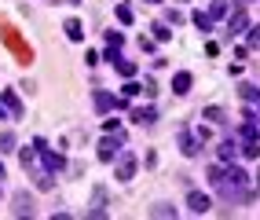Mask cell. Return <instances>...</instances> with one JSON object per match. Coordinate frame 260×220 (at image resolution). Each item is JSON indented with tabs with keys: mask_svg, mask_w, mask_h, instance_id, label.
Returning a JSON list of instances; mask_svg holds the SVG:
<instances>
[{
	"mask_svg": "<svg viewBox=\"0 0 260 220\" xmlns=\"http://www.w3.org/2000/svg\"><path fill=\"white\" fill-rule=\"evenodd\" d=\"M121 147H128V136H125V132H103V140H99V147H95V158H99L103 165H110V162L121 154Z\"/></svg>",
	"mask_w": 260,
	"mask_h": 220,
	"instance_id": "1",
	"label": "cell"
},
{
	"mask_svg": "<svg viewBox=\"0 0 260 220\" xmlns=\"http://www.w3.org/2000/svg\"><path fill=\"white\" fill-rule=\"evenodd\" d=\"M205 176H209V183H213V191L223 198V202H242V191L235 187V183L228 180V173H223V162L220 165H213L209 169V173H205Z\"/></svg>",
	"mask_w": 260,
	"mask_h": 220,
	"instance_id": "2",
	"label": "cell"
},
{
	"mask_svg": "<svg viewBox=\"0 0 260 220\" xmlns=\"http://www.w3.org/2000/svg\"><path fill=\"white\" fill-rule=\"evenodd\" d=\"M33 150H37V158H41V169H44V173H62V169H66V158L59 154V150H51L44 136L33 140Z\"/></svg>",
	"mask_w": 260,
	"mask_h": 220,
	"instance_id": "3",
	"label": "cell"
},
{
	"mask_svg": "<svg viewBox=\"0 0 260 220\" xmlns=\"http://www.w3.org/2000/svg\"><path fill=\"white\" fill-rule=\"evenodd\" d=\"M110 165H114V173H117L121 183L136 180V173H140V158H136V150H128V147H121V154H117Z\"/></svg>",
	"mask_w": 260,
	"mask_h": 220,
	"instance_id": "4",
	"label": "cell"
},
{
	"mask_svg": "<svg viewBox=\"0 0 260 220\" xmlns=\"http://www.w3.org/2000/svg\"><path fill=\"white\" fill-rule=\"evenodd\" d=\"M256 143H260V136H256V121H242V132H238V154L242 158H256Z\"/></svg>",
	"mask_w": 260,
	"mask_h": 220,
	"instance_id": "5",
	"label": "cell"
},
{
	"mask_svg": "<svg viewBox=\"0 0 260 220\" xmlns=\"http://www.w3.org/2000/svg\"><path fill=\"white\" fill-rule=\"evenodd\" d=\"M176 143H180V154H183V158H198V154H202V136L194 132V125H187V129H180V136H176Z\"/></svg>",
	"mask_w": 260,
	"mask_h": 220,
	"instance_id": "6",
	"label": "cell"
},
{
	"mask_svg": "<svg viewBox=\"0 0 260 220\" xmlns=\"http://www.w3.org/2000/svg\"><path fill=\"white\" fill-rule=\"evenodd\" d=\"M92 103H95V110H99V114H110V110H125L128 99L110 96V92H95V96H92Z\"/></svg>",
	"mask_w": 260,
	"mask_h": 220,
	"instance_id": "7",
	"label": "cell"
},
{
	"mask_svg": "<svg viewBox=\"0 0 260 220\" xmlns=\"http://www.w3.org/2000/svg\"><path fill=\"white\" fill-rule=\"evenodd\" d=\"M228 19H231V22H228V29H223V41H231V37H238V33H242V29L249 26V19H246V11H235V15H228Z\"/></svg>",
	"mask_w": 260,
	"mask_h": 220,
	"instance_id": "8",
	"label": "cell"
},
{
	"mask_svg": "<svg viewBox=\"0 0 260 220\" xmlns=\"http://www.w3.org/2000/svg\"><path fill=\"white\" fill-rule=\"evenodd\" d=\"M0 103L8 107V114H11V117H22V114H26V110H22V99L15 96L11 88H4V92H0Z\"/></svg>",
	"mask_w": 260,
	"mask_h": 220,
	"instance_id": "9",
	"label": "cell"
},
{
	"mask_svg": "<svg viewBox=\"0 0 260 220\" xmlns=\"http://www.w3.org/2000/svg\"><path fill=\"white\" fill-rule=\"evenodd\" d=\"M190 88H194V74H190V70H180L176 77H172V92H176V96H187Z\"/></svg>",
	"mask_w": 260,
	"mask_h": 220,
	"instance_id": "10",
	"label": "cell"
},
{
	"mask_svg": "<svg viewBox=\"0 0 260 220\" xmlns=\"http://www.w3.org/2000/svg\"><path fill=\"white\" fill-rule=\"evenodd\" d=\"M11 202H15V206H11L15 216H33V213H37V209H33V198H29L26 191H22V195H15Z\"/></svg>",
	"mask_w": 260,
	"mask_h": 220,
	"instance_id": "11",
	"label": "cell"
},
{
	"mask_svg": "<svg viewBox=\"0 0 260 220\" xmlns=\"http://www.w3.org/2000/svg\"><path fill=\"white\" fill-rule=\"evenodd\" d=\"M107 191H103V187H95L92 191V209H88V216H107Z\"/></svg>",
	"mask_w": 260,
	"mask_h": 220,
	"instance_id": "12",
	"label": "cell"
},
{
	"mask_svg": "<svg viewBox=\"0 0 260 220\" xmlns=\"http://www.w3.org/2000/svg\"><path fill=\"white\" fill-rule=\"evenodd\" d=\"M187 209H190V213H209V195L190 191V195H187Z\"/></svg>",
	"mask_w": 260,
	"mask_h": 220,
	"instance_id": "13",
	"label": "cell"
},
{
	"mask_svg": "<svg viewBox=\"0 0 260 220\" xmlns=\"http://www.w3.org/2000/svg\"><path fill=\"white\" fill-rule=\"evenodd\" d=\"M132 121L136 125H154V121H158V107H136L132 110Z\"/></svg>",
	"mask_w": 260,
	"mask_h": 220,
	"instance_id": "14",
	"label": "cell"
},
{
	"mask_svg": "<svg viewBox=\"0 0 260 220\" xmlns=\"http://www.w3.org/2000/svg\"><path fill=\"white\" fill-rule=\"evenodd\" d=\"M238 96H242V103H246V107H256V99H260V88H256L253 81H242V84H238Z\"/></svg>",
	"mask_w": 260,
	"mask_h": 220,
	"instance_id": "15",
	"label": "cell"
},
{
	"mask_svg": "<svg viewBox=\"0 0 260 220\" xmlns=\"http://www.w3.org/2000/svg\"><path fill=\"white\" fill-rule=\"evenodd\" d=\"M205 15H209L213 22H220V19H228V15H231V4H228V0H213V4H209V11H205Z\"/></svg>",
	"mask_w": 260,
	"mask_h": 220,
	"instance_id": "16",
	"label": "cell"
},
{
	"mask_svg": "<svg viewBox=\"0 0 260 220\" xmlns=\"http://www.w3.org/2000/svg\"><path fill=\"white\" fill-rule=\"evenodd\" d=\"M190 22L198 26V33H213V26H216V22H213L205 11H190Z\"/></svg>",
	"mask_w": 260,
	"mask_h": 220,
	"instance_id": "17",
	"label": "cell"
},
{
	"mask_svg": "<svg viewBox=\"0 0 260 220\" xmlns=\"http://www.w3.org/2000/svg\"><path fill=\"white\" fill-rule=\"evenodd\" d=\"M202 117H205L209 125H223V121H228V110H223V107H205Z\"/></svg>",
	"mask_w": 260,
	"mask_h": 220,
	"instance_id": "18",
	"label": "cell"
},
{
	"mask_svg": "<svg viewBox=\"0 0 260 220\" xmlns=\"http://www.w3.org/2000/svg\"><path fill=\"white\" fill-rule=\"evenodd\" d=\"M216 158L228 165V162H235V140H220L216 143Z\"/></svg>",
	"mask_w": 260,
	"mask_h": 220,
	"instance_id": "19",
	"label": "cell"
},
{
	"mask_svg": "<svg viewBox=\"0 0 260 220\" xmlns=\"http://www.w3.org/2000/svg\"><path fill=\"white\" fill-rule=\"evenodd\" d=\"M62 29H66V37H70V41H84V26H81V19H66Z\"/></svg>",
	"mask_w": 260,
	"mask_h": 220,
	"instance_id": "20",
	"label": "cell"
},
{
	"mask_svg": "<svg viewBox=\"0 0 260 220\" xmlns=\"http://www.w3.org/2000/svg\"><path fill=\"white\" fill-rule=\"evenodd\" d=\"M140 92H143V84L136 81V77H125V84H121V99H136Z\"/></svg>",
	"mask_w": 260,
	"mask_h": 220,
	"instance_id": "21",
	"label": "cell"
},
{
	"mask_svg": "<svg viewBox=\"0 0 260 220\" xmlns=\"http://www.w3.org/2000/svg\"><path fill=\"white\" fill-rule=\"evenodd\" d=\"M114 15H117V22H121V26H132V22H136V11H132L128 4H117Z\"/></svg>",
	"mask_w": 260,
	"mask_h": 220,
	"instance_id": "22",
	"label": "cell"
},
{
	"mask_svg": "<svg viewBox=\"0 0 260 220\" xmlns=\"http://www.w3.org/2000/svg\"><path fill=\"white\" fill-rule=\"evenodd\" d=\"M114 70H117L121 77H136V62H132V59H125V55H121V59L114 62Z\"/></svg>",
	"mask_w": 260,
	"mask_h": 220,
	"instance_id": "23",
	"label": "cell"
},
{
	"mask_svg": "<svg viewBox=\"0 0 260 220\" xmlns=\"http://www.w3.org/2000/svg\"><path fill=\"white\" fill-rule=\"evenodd\" d=\"M103 44H107V48H121V44H125V37H121L117 29H103Z\"/></svg>",
	"mask_w": 260,
	"mask_h": 220,
	"instance_id": "24",
	"label": "cell"
},
{
	"mask_svg": "<svg viewBox=\"0 0 260 220\" xmlns=\"http://www.w3.org/2000/svg\"><path fill=\"white\" fill-rule=\"evenodd\" d=\"M33 183H37L41 191H51V187H55V173H44V169H41V173H37V180H33Z\"/></svg>",
	"mask_w": 260,
	"mask_h": 220,
	"instance_id": "25",
	"label": "cell"
},
{
	"mask_svg": "<svg viewBox=\"0 0 260 220\" xmlns=\"http://www.w3.org/2000/svg\"><path fill=\"white\" fill-rule=\"evenodd\" d=\"M19 147V140H15V132H0V154H8V150Z\"/></svg>",
	"mask_w": 260,
	"mask_h": 220,
	"instance_id": "26",
	"label": "cell"
},
{
	"mask_svg": "<svg viewBox=\"0 0 260 220\" xmlns=\"http://www.w3.org/2000/svg\"><path fill=\"white\" fill-rule=\"evenodd\" d=\"M154 41H161V44H169V41H172V29H169L165 22H154Z\"/></svg>",
	"mask_w": 260,
	"mask_h": 220,
	"instance_id": "27",
	"label": "cell"
},
{
	"mask_svg": "<svg viewBox=\"0 0 260 220\" xmlns=\"http://www.w3.org/2000/svg\"><path fill=\"white\" fill-rule=\"evenodd\" d=\"M15 150H19V162H22V165H33V162H37V150H33V147H15Z\"/></svg>",
	"mask_w": 260,
	"mask_h": 220,
	"instance_id": "28",
	"label": "cell"
},
{
	"mask_svg": "<svg viewBox=\"0 0 260 220\" xmlns=\"http://www.w3.org/2000/svg\"><path fill=\"white\" fill-rule=\"evenodd\" d=\"M260 44V26H246V48H256Z\"/></svg>",
	"mask_w": 260,
	"mask_h": 220,
	"instance_id": "29",
	"label": "cell"
},
{
	"mask_svg": "<svg viewBox=\"0 0 260 220\" xmlns=\"http://www.w3.org/2000/svg\"><path fill=\"white\" fill-rule=\"evenodd\" d=\"M99 59H107V62L114 66V62L121 59V48H107V44H103V55H99Z\"/></svg>",
	"mask_w": 260,
	"mask_h": 220,
	"instance_id": "30",
	"label": "cell"
},
{
	"mask_svg": "<svg viewBox=\"0 0 260 220\" xmlns=\"http://www.w3.org/2000/svg\"><path fill=\"white\" fill-rule=\"evenodd\" d=\"M180 22H183V15H180L176 8H169V11H165V26H180Z\"/></svg>",
	"mask_w": 260,
	"mask_h": 220,
	"instance_id": "31",
	"label": "cell"
},
{
	"mask_svg": "<svg viewBox=\"0 0 260 220\" xmlns=\"http://www.w3.org/2000/svg\"><path fill=\"white\" fill-rule=\"evenodd\" d=\"M150 216H176V209H172V206H165V202H161V206H154V209H150Z\"/></svg>",
	"mask_w": 260,
	"mask_h": 220,
	"instance_id": "32",
	"label": "cell"
},
{
	"mask_svg": "<svg viewBox=\"0 0 260 220\" xmlns=\"http://www.w3.org/2000/svg\"><path fill=\"white\" fill-rule=\"evenodd\" d=\"M143 96H158V84H154V77H143Z\"/></svg>",
	"mask_w": 260,
	"mask_h": 220,
	"instance_id": "33",
	"label": "cell"
},
{
	"mask_svg": "<svg viewBox=\"0 0 260 220\" xmlns=\"http://www.w3.org/2000/svg\"><path fill=\"white\" fill-rule=\"evenodd\" d=\"M103 132H121V125H117V117H103Z\"/></svg>",
	"mask_w": 260,
	"mask_h": 220,
	"instance_id": "34",
	"label": "cell"
},
{
	"mask_svg": "<svg viewBox=\"0 0 260 220\" xmlns=\"http://www.w3.org/2000/svg\"><path fill=\"white\" fill-rule=\"evenodd\" d=\"M0 121H11V114H8V107L0 103Z\"/></svg>",
	"mask_w": 260,
	"mask_h": 220,
	"instance_id": "35",
	"label": "cell"
},
{
	"mask_svg": "<svg viewBox=\"0 0 260 220\" xmlns=\"http://www.w3.org/2000/svg\"><path fill=\"white\" fill-rule=\"evenodd\" d=\"M0 180H4V162H0Z\"/></svg>",
	"mask_w": 260,
	"mask_h": 220,
	"instance_id": "36",
	"label": "cell"
},
{
	"mask_svg": "<svg viewBox=\"0 0 260 220\" xmlns=\"http://www.w3.org/2000/svg\"><path fill=\"white\" fill-rule=\"evenodd\" d=\"M66 4H81V0H66Z\"/></svg>",
	"mask_w": 260,
	"mask_h": 220,
	"instance_id": "37",
	"label": "cell"
},
{
	"mask_svg": "<svg viewBox=\"0 0 260 220\" xmlns=\"http://www.w3.org/2000/svg\"><path fill=\"white\" fill-rule=\"evenodd\" d=\"M147 4H161V0H147Z\"/></svg>",
	"mask_w": 260,
	"mask_h": 220,
	"instance_id": "38",
	"label": "cell"
},
{
	"mask_svg": "<svg viewBox=\"0 0 260 220\" xmlns=\"http://www.w3.org/2000/svg\"><path fill=\"white\" fill-rule=\"evenodd\" d=\"M48 4H55V0H48Z\"/></svg>",
	"mask_w": 260,
	"mask_h": 220,
	"instance_id": "39",
	"label": "cell"
},
{
	"mask_svg": "<svg viewBox=\"0 0 260 220\" xmlns=\"http://www.w3.org/2000/svg\"><path fill=\"white\" fill-rule=\"evenodd\" d=\"M183 4H187V0H183Z\"/></svg>",
	"mask_w": 260,
	"mask_h": 220,
	"instance_id": "40",
	"label": "cell"
}]
</instances>
